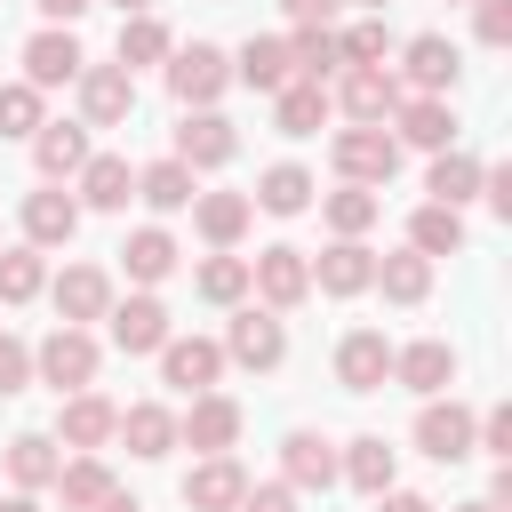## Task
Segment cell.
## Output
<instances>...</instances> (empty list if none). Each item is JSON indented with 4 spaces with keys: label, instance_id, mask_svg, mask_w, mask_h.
<instances>
[{
    "label": "cell",
    "instance_id": "cell-1",
    "mask_svg": "<svg viewBox=\"0 0 512 512\" xmlns=\"http://www.w3.org/2000/svg\"><path fill=\"white\" fill-rule=\"evenodd\" d=\"M328 152H336V176H344V184H376V192H384V184L400 176V144H392L384 120H352V128H336Z\"/></svg>",
    "mask_w": 512,
    "mask_h": 512
},
{
    "label": "cell",
    "instance_id": "cell-2",
    "mask_svg": "<svg viewBox=\"0 0 512 512\" xmlns=\"http://www.w3.org/2000/svg\"><path fill=\"white\" fill-rule=\"evenodd\" d=\"M32 376L56 384V400H64V392H88V384H96V336L72 328V320H56V328L32 344Z\"/></svg>",
    "mask_w": 512,
    "mask_h": 512
},
{
    "label": "cell",
    "instance_id": "cell-3",
    "mask_svg": "<svg viewBox=\"0 0 512 512\" xmlns=\"http://www.w3.org/2000/svg\"><path fill=\"white\" fill-rule=\"evenodd\" d=\"M224 88H232V56H224V48H208V40H192V48H168V96H176L184 112L216 104Z\"/></svg>",
    "mask_w": 512,
    "mask_h": 512
},
{
    "label": "cell",
    "instance_id": "cell-4",
    "mask_svg": "<svg viewBox=\"0 0 512 512\" xmlns=\"http://www.w3.org/2000/svg\"><path fill=\"white\" fill-rule=\"evenodd\" d=\"M224 360H240V368H280L288 360V328H280V312H264V304H240L232 312V328H224Z\"/></svg>",
    "mask_w": 512,
    "mask_h": 512
},
{
    "label": "cell",
    "instance_id": "cell-5",
    "mask_svg": "<svg viewBox=\"0 0 512 512\" xmlns=\"http://www.w3.org/2000/svg\"><path fill=\"white\" fill-rule=\"evenodd\" d=\"M248 288L264 296V312H288V304H304V296H312V256L280 240V248H264V256L248 264Z\"/></svg>",
    "mask_w": 512,
    "mask_h": 512
},
{
    "label": "cell",
    "instance_id": "cell-6",
    "mask_svg": "<svg viewBox=\"0 0 512 512\" xmlns=\"http://www.w3.org/2000/svg\"><path fill=\"white\" fill-rule=\"evenodd\" d=\"M80 112H88V128H120L128 112H136V72L128 64H80Z\"/></svg>",
    "mask_w": 512,
    "mask_h": 512
},
{
    "label": "cell",
    "instance_id": "cell-7",
    "mask_svg": "<svg viewBox=\"0 0 512 512\" xmlns=\"http://www.w3.org/2000/svg\"><path fill=\"white\" fill-rule=\"evenodd\" d=\"M232 152H240V136H232V120H224L216 104H200V112L176 120V152H168V160H184L192 176H200V168H224Z\"/></svg>",
    "mask_w": 512,
    "mask_h": 512
},
{
    "label": "cell",
    "instance_id": "cell-8",
    "mask_svg": "<svg viewBox=\"0 0 512 512\" xmlns=\"http://www.w3.org/2000/svg\"><path fill=\"white\" fill-rule=\"evenodd\" d=\"M416 448H424L432 464H464V456H472V408L432 392V400L416 408Z\"/></svg>",
    "mask_w": 512,
    "mask_h": 512
},
{
    "label": "cell",
    "instance_id": "cell-9",
    "mask_svg": "<svg viewBox=\"0 0 512 512\" xmlns=\"http://www.w3.org/2000/svg\"><path fill=\"white\" fill-rule=\"evenodd\" d=\"M456 72H464L456 40H440V32H416V40L400 48V72H392V80H408L416 96H448V88H456Z\"/></svg>",
    "mask_w": 512,
    "mask_h": 512
},
{
    "label": "cell",
    "instance_id": "cell-10",
    "mask_svg": "<svg viewBox=\"0 0 512 512\" xmlns=\"http://www.w3.org/2000/svg\"><path fill=\"white\" fill-rule=\"evenodd\" d=\"M176 440L200 448V456H224V448L240 440V400H224V392H192V408L176 416Z\"/></svg>",
    "mask_w": 512,
    "mask_h": 512
},
{
    "label": "cell",
    "instance_id": "cell-11",
    "mask_svg": "<svg viewBox=\"0 0 512 512\" xmlns=\"http://www.w3.org/2000/svg\"><path fill=\"white\" fill-rule=\"evenodd\" d=\"M80 40H72V24H48V32H32L24 40V80L48 96V88H64V80H80Z\"/></svg>",
    "mask_w": 512,
    "mask_h": 512
},
{
    "label": "cell",
    "instance_id": "cell-12",
    "mask_svg": "<svg viewBox=\"0 0 512 512\" xmlns=\"http://www.w3.org/2000/svg\"><path fill=\"white\" fill-rule=\"evenodd\" d=\"M216 376H224V344H208V336H168V344H160V384H176V392H216Z\"/></svg>",
    "mask_w": 512,
    "mask_h": 512
},
{
    "label": "cell",
    "instance_id": "cell-13",
    "mask_svg": "<svg viewBox=\"0 0 512 512\" xmlns=\"http://www.w3.org/2000/svg\"><path fill=\"white\" fill-rule=\"evenodd\" d=\"M336 384H344V392H384V384H392V344H384V328H352V336L336 344Z\"/></svg>",
    "mask_w": 512,
    "mask_h": 512
},
{
    "label": "cell",
    "instance_id": "cell-14",
    "mask_svg": "<svg viewBox=\"0 0 512 512\" xmlns=\"http://www.w3.org/2000/svg\"><path fill=\"white\" fill-rule=\"evenodd\" d=\"M392 384H408V392H448L456 384V344L448 336H416V344H400L392 352Z\"/></svg>",
    "mask_w": 512,
    "mask_h": 512
},
{
    "label": "cell",
    "instance_id": "cell-15",
    "mask_svg": "<svg viewBox=\"0 0 512 512\" xmlns=\"http://www.w3.org/2000/svg\"><path fill=\"white\" fill-rule=\"evenodd\" d=\"M112 424H120V408H112L104 392H64V408H56V448L88 456V448L112 440Z\"/></svg>",
    "mask_w": 512,
    "mask_h": 512
},
{
    "label": "cell",
    "instance_id": "cell-16",
    "mask_svg": "<svg viewBox=\"0 0 512 512\" xmlns=\"http://www.w3.org/2000/svg\"><path fill=\"white\" fill-rule=\"evenodd\" d=\"M336 104H344L352 120H392V104H400L392 64H344V72H336Z\"/></svg>",
    "mask_w": 512,
    "mask_h": 512
},
{
    "label": "cell",
    "instance_id": "cell-17",
    "mask_svg": "<svg viewBox=\"0 0 512 512\" xmlns=\"http://www.w3.org/2000/svg\"><path fill=\"white\" fill-rule=\"evenodd\" d=\"M392 144H416V152L456 144V112H448V96H400V104H392Z\"/></svg>",
    "mask_w": 512,
    "mask_h": 512
},
{
    "label": "cell",
    "instance_id": "cell-18",
    "mask_svg": "<svg viewBox=\"0 0 512 512\" xmlns=\"http://www.w3.org/2000/svg\"><path fill=\"white\" fill-rule=\"evenodd\" d=\"M248 496V472L232 464V448L224 456H200L192 472H184V512H232Z\"/></svg>",
    "mask_w": 512,
    "mask_h": 512
},
{
    "label": "cell",
    "instance_id": "cell-19",
    "mask_svg": "<svg viewBox=\"0 0 512 512\" xmlns=\"http://www.w3.org/2000/svg\"><path fill=\"white\" fill-rule=\"evenodd\" d=\"M72 232H80V200H72V192H56V184L24 192V240H32V248H64Z\"/></svg>",
    "mask_w": 512,
    "mask_h": 512
},
{
    "label": "cell",
    "instance_id": "cell-20",
    "mask_svg": "<svg viewBox=\"0 0 512 512\" xmlns=\"http://www.w3.org/2000/svg\"><path fill=\"white\" fill-rule=\"evenodd\" d=\"M32 160H40L48 184L80 176V160H88V128H80V120H40V128H32Z\"/></svg>",
    "mask_w": 512,
    "mask_h": 512
},
{
    "label": "cell",
    "instance_id": "cell-21",
    "mask_svg": "<svg viewBox=\"0 0 512 512\" xmlns=\"http://www.w3.org/2000/svg\"><path fill=\"white\" fill-rule=\"evenodd\" d=\"M368 280H376V248H360V240L320 248V264H312V288H320V296H360Z\"/></svg>",
    "mask_w": 512,
    "mask_h": 512
},
{
    "label": "cell",
    "instance_id": "cell-22",
    "mask_svg": "<svg viewBox=\"0 0 512 512\" xmlns=\"http://www.w3.org/2000/svg\"><path fill=\"white\" fill-rule=\"evenodd\" d=\"M48 296H56V312H64L72 328H88V320H104V312H112V280H104L96 264L56 272V288H48Z\"/></svg>",
    "mask_w": 512,
    "mask_h": 512
},
{
    "label": "cell",
    "instance_id": "cell-23",
    "mask_svg": "<svg viewBox=\"0 0 512 512\" xmlns=\"http://www.w3.org/2000/svg\"><path fill=\"white\" fill-rule=\"evenodd\" d=\"M104 320H112V344H120V352H160V344H168V304H160V296H128V304H112Z\"/></svg>",
    "mask_w": 512,
    "mask_h": 512
},
{
    "label": "cell",
    "instance_id": "cell-24",
    "mask_svg": "<svg viewBox=\"0 0 512 512\" xmlns=\"http://www.w3.org/2000/svg\"><path fill=\"white\" fill-rule=\"evenodd\" d=\"M232 80H248V88H288L296 80V64H288V40H272V32H248L240 40V56H232Z\"/></svg>",
    "mask_w": 512,
    "mask_h": 512
},
{
    "label": "cell",
    "instance_id": "cell-25",
    "mask_svg": "<svg viewBox=\"0 0 512 512\" xmlns=\"http://www.w3.org/2000/svg\"><path fill=\"white\" fill-rule=\"evenodd\" d=\"M136 200V168L120 152H88L80 160V208H128Z\"/></svg>",
    "mask_w": 512,
    "mask_h": 512
},
{
    "label": "cell",
    "instance_id": "cell-26",
    "mask_svg": "<svg viewBox=\"0 0 512 512\" xmlns=\"http://www.w3.org/2000/svg\"><path fill=\"white\" fill-rule=\"evenodd\" d=\"M112 440H128V456H168L176 448V416L160 408V400H136V408H120V424H112Z\"/></svg>",
    "mask_w": 512,
    "mask_h": 512
},
{
    "label": "cell",
    "instance_id": "cell-27",
    "mask_svg": "<svg viewBox=\"0 0 512 512\" xmlns=\"http://www.w3.org/2000/svg\"><path fill=\"white\" fill-rule=\"evenodd\" d=\"M320 120H328V88H320V80L272 88V128H280V136H320Z\"/></svg>",
    "mask_w": 512,
    "mask_h": 512
},
{
    "label": "cell",
    "instance_id": "cell-28",
    "mask_svg": "<svg viewBox=\"0 0 512 512\" xmlns=\"http://www.w3.org/2000/svg\"><path fill=\"white\" fill-rule=\"evenodd\" d=\"M248 192H192V224H200V240L208 248H232L240 232H248Z\"/></svg>",
    "mask_w": 512,
    "mask_h": 512
},
{
    "label": "cell",
    "instance_id": "cell-29",
    "mask_svg": "<svg viewBox=\"0 0 512 512\" xmlns=\"http://www.w3.org/2000/svg\"><path fill=\"white\" fill-rule=\"evenodd\" d=\"M280 472H288V488H336V448L320 432H288L280 440Z\"/></svg>",
    "mask_w": 512,
    "mask_h": 512
},
{
    "label": "cell",
    "instance_id": "cell-30",
    "mask_svg": "<svg viewBox=\"0 0 512 512\" xmlns=\"http://www.w3.org/2000/svg\"><path fill=\"white\" fill-rule=\"evenodd\" d=\"M392 472H400V456H392L376 432H360V440L336 456V480H352L360 496H384V488H392Z\"/></svg>",
    "mask_w": 512,
    "mask_h": 512
},
{
    "label": "cell",
    "instance_id": "cell-31",
    "mask_svg": "<svg viewBox=\"0 0 512 512\" xmlns=\"http://www.w3.org/2000/svg\"><path fill=\"white\" fill-rule=\"evenodd\" d=\"M56 496H64V512H96L104 496H112V472H104V456L88 448V456H64L56 464V480H48Z\"/></svg>",
    "mask_w": 512,
    "mask_h": 512
},
{
    "label": "cell",
    "instance_id": "cell-32",
    "mask_svg": "<svg viewBox=\"0 0 512 512\" xmlns=\"http://www.w3.org/2000/svg\"><path fill=\"white\" fill-rule=\"evenodd\" d=\"M192 168L184 160H152V168H136V200L152 208V216H176V208H192Z\"/></svg>",
    "mask_w": 512,
    "mask_h": 512
},
{
    "label": "cell",
    "instance_id": "cell-33",
    "mask_svg": "<svg viewBox=\"0 0 512 512\" xmlns=\"http://www.w3.org/2000/svg\"><path fill=\"white\" fill-rule=\"evenodd\" d=\"M408 248H416V256H464V208L424 200V208L408 216Z\"/></svg>",
    "mask_w": 512,
    "mask_h": 512
},
{
    "label": "cell",
    "instance_id": "cell-34",
    "mask_svg": "<svg viewBox=\"0 0 512 512\" xmlns=\"http://www.w3.org/2000/svg\"><path fill=\"white\" fill-rule=\"evenodd\" d=\"M288 64H296V80H336L344 72V48H336V32L328 24H296V40H288Z\"/></svg>",
    "mask_w": 512,
    "mask_h": 512
},
{
    "label": "cell",
    "instance_id": "cell-35",
    "mask_svg": "<svg viewBox=\"0 0 512 512\" xmlns=\"http://www.w3.org/2000/svg\"><path fill=\"white\" fill-rule=\"evenodd\" d=\"M424 192H432L440 208H464V200L480 192V160H472V152H456V144H440V152H432V176H424Z\"/></svg>",
    "mask_w": 512,
    "mask_h": 512
},
{
    "label": "cell",
    "instance_id": "cell-36",
    "mask_svg": "<svg viewBox=\"0 0 512 512\" xmlns=\"http://www.w3.org/2000/svg\"><path fill=\"white\" fill-rule=\"evenodd\" d=\"M248 208H264V216H304V208H312V176H304L296 160H280V168L256 176V200H248Z\"/></svg>",
    "mask_w": 512,
    "mask_h": 512
},
{
    "label": "cell",
    "instance_id": "cell-37",
    "mask_svg": "<svg viewBox=\"0 0 512 512\" xmlns=\"http://www.w3.org/2000/svg\"><path fill=\"white\" fill-rule=\"evenodd\" d=\"M320 216H328V232H336V240H360V232L384 216V192H376V184H344V192H328V200H320Z\"/></svg>",
    "mask_w": 512,
    "mask_h": 512
},
{
    "label": "cell",
    "instance_id": "cell-38",
    "mask_svg": "<svg viewBox=\"0 0 512 512\" xmlns=\"http://www.w3.org/2000/svg\"><path fill=\"white\" fill-rule=\"evenodd\" d=\"M368 288H384L392 304H424V296H432V256H416V248L376 256V280H368Z\"/></svg>",
    "mask_w": 512,
    "mask_h": 512
},
{
    "label": "cell",
    "instance_id": "cell-39",
    "mask_svg": "<svg viewBox=\"0 0 512 512\" xmlns=\"http://www.w3.org/2000/svg\"><path fill=\"white\" fill-rule=\"evenodd\" d=\"M120 264H128V280H144V288H152V280H168V272H176V240H168L160 224H144V232H128V240H120Z\"/></svg>",
    "mask_w": 512,
    "mask_h": 512
},
{
    "label": "cell",
    "instance_id": "cell-40",
    "mask_svg": "<svg viewBox=\"0 0 512 512\" xmlns=\"http://www.w3.org/2000/svg\"><path fill=\"white\" fill-rule=\"evenodd\" d=\"M56 464H64V456H56L48 432H16V440H8V480H16V488H48Z\"/></svg>",
    "mask_w": 512,
    "mask_h": 512
},
{
    "label": "cell",
    "instance_id": "cell-41",
    "mask_svg": "<svg viewBox=\"0 0 512 512\" xmlns=\"http://www.w3.org/2000/svg\"><path fill=\"white\" fill-rule=\"evenodd\" d=\"M176 40H168V24L152 16V8H136V16H120V64L136 72V64H160Z\"/></svg>",
    "mask_w": 512,
    "mask_h": 512
},
{
    "label": "cell",
    "instance_id": "cell-42",
    "mask_svg": "<svg viewBox=\"0 0 512 512\" xmlns=\"http://www.w3.org/2000/svg\"><path fill=\"white\" fill-rule=\"evenodd\" d=\"M48 288V264H40V248L24 240V248H0V304H32Z\"/></svg>",
    "mask_w": 512,
    "mask_h": 512
},
{
    "label": "cell",
    "instance_id": "cell-43",
    "mask_svg": "<svg viewBox=\"0 0 512 512\" xmlns=\"http://www.w3.org/2000/svg\"><path fill=\"white\" fill-rule=\"evenodd\" d=\"M192 288H200L208 304H240V296H248V264H240V256H208Z\"/></svg>",
    "mask_w": 512,
    "mask_h": 512
},
{
    "label": "cell",
    "instance_id": "cell-44",
    "mask_svg": "<svg viewBox=\"0 0 512 512\" xmlns=\"http://www.w3.org/2000/svg\"><path fill=\"white\" fill-rule=\"evenodd\" d=\"M336 48H344V64H384L392 56V32H384V16H360L352 32H336Z\"/></svg>",
    "mask_w": 512,
    "mask_h": 512
},
{
    "label": "cell",
    "instance_id": "cell-45",
    "mask_svg": "<svg viewBox=\"0 0 512 512\" xmlns=\"http://www.w3.org/2000/svg\"><path fill=\"white\" fill-rule=\"evenodd\" d=\"M40 128V88L32 80H8L0 88V136H32Z\"/></svg>",
    "mask_w": 512,
    "mask_h": 512
},
{
    "label": "cell",
    "instance_id": "cell-46",
    "mask_svg": "<svg viewBox=\"0 0 512 512\" xmlns=\"http://www.w3.org/2000/svg\"><path fill=\"white\" fill-rule=\"evenodd\" d=\"M24 384H32V344H24V336H8V328H0V400H16V392H24Z\"/></svg>",
    "mask_w": 512,
    "mask_h": 512
},
{
    "label": "cell",
    "instance_id": "cell-47",
    "mask_svg": "<svg viewBox=\"0 0 512 512\" xmlns=\"http://www.w3.org/2000/svg\"><path fill=\"white\" fill-rule=\"evenodd\" d=\"M480 16V48H512V0H472Z\"/></svg>",
    "mask_w": 512,
    "mask_h": 512
},
{
    "label": "cell",
    "instance_id": "cell-48",
    "mask_svg": "<svg viewBox=\"0 0 512 512\" xmlns=\"http://www.w3.org/2000/svg\"><path fill=\"white\" fill-rule=\"evenodd\" d=\"M232 512H296V488H288V480H272V488H248Z\"/></svg>",
    "mask_w": 512,
    "mask_h": 512
},
{
    "label": "cell",
    "instance_id": "cell-49",
    "mask_svg": "<svg viewBox=\"0 0 512 512\" xmlns=\"http://www.w3.org/2000/svg\"><path fill=\"white\" fill-rule=\"evenodd\" d=\"M280 8H288V16H296V24H328V16H336V8H344V0H280Z\"/></svg>",
    "mask_w": 512,
    "mask_h": 512
},
{
    "label": "cell",
    "instance_id": "cell-50",
    "mask_svg": "<svg viewBox=\"0 0 512 512\" xmlns=\"http://www.w3.org/2000/svg\"><path fill=\"white\" fill-rule=\"evenodd\" d=\"M32 8H40V16H48V24H80V16H88V8H96V0H32Z\"/></svg>",
    "mask_w": 512,
    "mask_h": 512
},
{
    "label": "cell",
    "instance_id": "cell-51",
    "mask_svg": "<svg viewBox=\"0 0 512 512\" xmlns=\"http://www.w3.org/2000/svg\"><path fill=\"white\" fill-rule=\"evenodd\" d=\"M376 512H440V504H432V496H408V488H384Z\"/></svg>",
    "mask_w": 512,
    "mask_h": 512
},
{
    "label": "cell",
    "instance_id": "cell-52",
    "mask_svg": "<svg viewBox=\"0 0 512 512\" xmlns=\"http://www.w3.org/2000/svg\"><path fill=\"white\" fill-rule=\"evenodd\" d=\"M96 512H144V504H136V496H120V488H112V496H104V504H96Z\"/></svg>",
    "mask_w": 512,
    "mask_h": 512
},
{
    "label": "cell",
    "instance_id": "cell-53",
    "mask_svg": "<svg viewBox=\"0 0 512 512\" xmlns=\"http://www.w3.org/2000/svg\"><path fill=\"white\" fill-rule=\"evenodd\" d=\"M0 512H40V504H32V488H24V496H8V504H0Z\"/></svg>",
    "mask_w": 512,
    "mask_h": 512
},
{
    "label": "cell",
    "instance_id": "cell-54",
    "mask_svg": "<svg viewBox=\"0 0 512 512\" xmlns=\"http://www.w3.org/2000/svg\"><path fill=\"white\" fill-rule=\"evenodd\" d=\"M456 512H504V504H488V496H480V504H456Z\"/></svg>",
    "mask_w": 512,
    "mask_h": 512
},
{
    "label": "cell",
    "instance_id": "cell-55",
    "mask_svg": "<svg viewBox=\"0 0 512 512\" xmlns=\"http://www.w3.org/2000/svg\"><path fill=\"white\" fill-rule=\"evenodd\" d=\"M120 8H128V16H136V8H152V0H120Z\"/></svg>",
    "mask_w": 512,
    "mask_h": 512
},
{
    "label": "cell",
    "instance_id": "cell-56",
    "mask_svg": "<svg viewBox=\"0 0 512 512\" xmlns=\"http://www.w3.org/2000/svg\"><path fill=\"white\" fill-rule=\"evenodd\" d=\"M360 8H384V0H360Z\"/></svg>",
    "mask_w": 512,
    "mask_h": 512
},
{
    "label": "cell",
    "instance_id": "cell-57",
    "mask_svg": "<svg viewBox=\"0 0 512 512\" xmlns=\"http://www.w3.org/2000/svg\"><path fill=\"white\" fill-rule=\"evenodd\" d=\"M456 8H472V0H456Z\"/></svg>",
    "mask_w": 512,
    "mask_h": 512
}]
</instances>
